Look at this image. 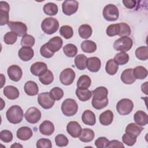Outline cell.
Instances as JSON below:
<instances>
[{
  "instance_id": "cell-57",
  "label": "cell",
  "mask_w": 148,
  "mask_h": 148,
  "mask_svg": "<svg viewBox=\"0 0 148 148\" xmlns=\"http://www.w3.org/2000/svg\"><path fill=\"white\" fill-rule=\"evenodd\" d=\"M147 82H146L141 86V90L146 95H147Z\"/></svg>"
},
{
  "instance_id": "cell-5",
  "label": "cell",
  "mask_w": 148,
  "mask_h": 148,
  "mask_svg": "<svg viewBox=\"0 0 148 148\" xmlns=\"http://www.w3.org/2000/svg\"><path fill=\"white\" fill-rule=\"evenodd\" d=\"M104 18L109 21H114L118 19L119 16V9L113 4H108L105 6L102 11Z\"/></svg>"
},
{
  "instance_id": "cell-43",
  "label": "cell",
  "mask_w": 148,
  "mask_h": 148,
  "mask_svg": "<svg viewBox=\"0 0 148 148\" xmlns=\"http://www.w3.org/2000/svg\"><path fill=\"white\" fill-rule=\"evenodd\" d=\"M35 39L34 36L29 34L24 35L21 40V45L23 47H32L35 44Z\"/></svg>"
},
{
  "instance_id": "cell-36",
  "label": "cell",
  "mask_w": 148,
  "mask_h": 148,
  "mask_svg": "<svg viewBox=\"0 0 148 148\" xmlns=\"http://www.w3.org/2000/svg\"><path fill=\"white\" fill-rule=\"evenodd\" d=\"M147 69L142 66H138L133 69V75L136 79H144L147 76Z\"/></svg>"
},
{
  "instance_id": "cell-2",
  "label": "cell",
  "mask_w": 148,
  "mask_h": 148,
  "mask_svg": "<svg viewBox=\"0 0 148 148\" xmlns=\"http://www.w3.org/2000/svg\"><path fill=\"white\" fill-rule=\"evenodd\" d=\"M59 28L58 21L53 17L45 18L41 23V28L46 34L51 35L55 33Z\"/></svg>"
},
{
  "instance_id": "cell-38",
  "label": "cell",
  "mask_w": 148,
  "mask_h": 148,
  "mask_svg": "<svg viewBox=\"0 0 148 148\" xmlns=\"http://www.w3.org/2000/svg\"><path fill=\"white\" fill-rule=\"evenodd\" d=\"M91 83L90 77L86 75L80 76L77 81V87L79 88H88Z\"/></svg>"
},
{
  "instance_id": "cell-10",
  "label": "cell",
  "mask_w": 148,
  "mask_h": 148,
  "mask_svg": "<svg viewBox=\"0 0 148 148\" xmlns=\"http://www.w3.org/2000/svg\"><path fill=\"white\" fill-rule=\"evenodd\" d=\"M24 117L28 123L35 124L40 120L41 118V112L37 108H30L26 111Z\"/></svg>"
},
{
  "instance_id": "cell-16",
  "label": "cell",
  "mask_w": 148,
  "mask_h": 148,
  "mask_svg": "<svg viewBox=\"0 0 148 148\" xmlns=\"http://www.w3.org/2000/svg\"><path fill=\"white\" fill-rule=\"evenodd\" d=\"M48 48L53 52L58 51L62 46L63 40L60 36H54L51 38L47 43H46Z\"/></svg>"
},
{
  "instance_id": "cell-12",
  "label": "cell",
  "mask_w": 148,
  "mask_h": 148,
  "mask_svg": "<svg viewBox=\"0 0 148 148\" xmlns=\"http://www.w3.org/2000/svg\"><path fill=\"white\" fill-rule=\"evenodd\" d=\"M7 72L9 79L14 82L19 81L23 76L21 68L17 65H10L8 68Z\"/></svg>"
},
{
  "instance_id": "cell-7",
  "label": "cell",
  "mask_w": 148,
  "mask_h": 148,
  "mask_svg": "<svg viewBox=\"0 0 148 148\" xmlns=\"http://www.w3.org/2000/svg\"><path fill=\"white\" fill-rule=\"evenodd\" d=\"M75 71L70 68H67L64 69L60 73V80L61 83L65 86L71 84L75 78Z\"/></svg>"
},
{
  "instance_id": "cell-51",
  "label": "cell",
  "mask_w": 148,
  "mask_h": 148,
  "mask_svg": "<svg viewBox=\"0 0 148 148\" xmlns=\"http://www.w3.org/2000/svg\"><path fill=\"white\" fill-rule=\"evenodd\" d=\"M13 134L9 130H2L0 132V139L5 143H9L13 139Z\"/></svg>"
},
{
  "instance_id": "cell-24",
  "label": "cell",
  "mask_w": 148,
  "mask_h": 148,
  "mask_svg": "<svg viewBox=\"0 0 148 148\" xmlns=\"http://www.w3.org/2000/svg\"><path fill=\"white\" fill-rule=\"evenodd\" d=\"M92 92V94L93 95V99L101 101L107 98L108 91V89L103 86H100L96 88Z\"/></svg>"
},
{
  "instance_id": "cell-1",
  "label": "cell",
  "mask_w": 148,
  "mask_h": 148,
  "mask_svg": "<svg viewBox=\"0 0 148 148\" xmlns=\"http://www.w3.org/2000/svg\"><path fill=\"white\" fill-rule=\"evenodd\" d=\"M6 116L9 123L16 124L22 121L24 117V113L20 106L13 105L6 111Z\"/></svg>"
},
{
  "instance_id": "cell-50",
  "label": "cell",
  "mask_w": 148,
  "mask_h": 148,
  "mask_svg": "<svg viewBox=\"0 0 148 148\" xmlns=\"http://www.w3.org/2000/svg\"><path fill=\"white\" fill-rule=\"evenodd\" d=\"M108 104V98L101 101L95 100V99H92L91 105L96 109L100 110L104 108H105Z\"/></svg>"
},
{
  "instance_id": "cell-54",
  "label": "cell",
  "mask_w": 148,
  "mask_h": 148,
  "mask_svg": "<svg viewBox=\"0 0 148 148\" xmlns=\"http://www.w3.org/2000/svg\"><path fill=\"white\" fill-rule=\"evenodd\" d=\"M109 140L104 136L99 137L95 141V145L98 148H104L107 147V145L109 143Z\"/></svg>"
},
{
  "instance_id": "cell-41",
  "label": "cell",
  "mask_w": 148,
  "mask_h": 148,
  "mask_svg": "<svg viewBox=\"0 0 148 148\" xmlns=\"http://www.w3.org/2000/svg\"><path fill=\"white\" fill-rule=\"evenodd\" d=\"M113 60L119 65H123L128 62L129 56L125 52H120L115 55Z\"/></svg>"
},
{
  "instance_id": "cell-53",
  "label": "cell",
  "mask_w": 148,
  "mask_h": 148,
  "mask_svg": "<svg viewBox=\"0 0 148 148\" xmlns=\"http://www.w3.org/2000/svg\"><path fill=\"white\" fill-rule=\"evenodd\" d=\"M36 146L38 148H51L52 147V143L49 139L41 138L37 141Z\"/></svg>"
},
{
  "instance_id": "cell-48",
  "label": "cell",
  "mask_w": 148,
  "mask_h": 148,
  "mask_svg": "<svg viewBox=\"0 0 148 148\" xmlns=\"http://www.w3.org/2000/svg\"><path fill=\"white\" fill-rule=\"evenodd\" d=\"M136 136L128 134V133H125L123 136H122V140L124 143L127 145V146H133L136 142Z\"/></svg>"
},
{
  "instance_id": "cell-45",
  "label": "cell",
  "mask_w": 148,
  "mask_h": 148,
  "mask_svg": "<svg viewBox=\"0 0 148 148\" xmlns=\"http://www.w3.org/2000/svg\"><path fill=\"white\" fill-rule=\"evenodd\" d=\"M106 32L108 36L110 37L118 35L120 32V25L119 23L109 25L106 28Z\"/></svg>"
},
{
  "instance_id": "cell-22",
  "label": "cell",
  "mask_w": 148,
  "mask_h": 148,
  "mask_svg": "<svg viewBox=\"0 0 148 148\" xmlns=\"http://www.w3.org/2000/svg\"><path fill=\"white\" fill-rule=\"evenodd\" d=\"M24 90L25 94L29 96H35L38 94L39 88L37 84L34 81L27 82L24 87Z\"/></svg>"
},
{
  "instance_id": "cell-13",
  "label": "cell",
  "mask_w": 148,
  "mask_h": 148,
  "mask_svg": "<svg viewBox=\"0 0 148 148\" xmlns=\"http://www.w3.org/2000/svg\"><path fill=\"white\" fill-rule=\"evenodd\" d=\"M10 6L8 2L5 1L0 2V14H1V25L8 24L9 22V12Z\"/></svg>"
},
{
  "instance_id": "cell-21",
  "label": "cell",
  "mask_w": 148,
  "mask_h": 148,
  "mask_svg": "<svg viewBox=\"0 0 148 148\" xmlns=\"http://www.w3.org/2000/svg\"><path fill=\"white\" fill-rule=\"evenodd\" d=\"M82 120L84 124L88 125H94L96 123L94 113L90 110H86L82 114Z\"/></svg>"
},
{
  "instance_id": "cell-18",
  "label": "cell",
  "mask_w": 148,
  "mask_h": 148,
  "mask_svg": "<svg viewBox=\"0 0 148 148\" xmlns=\"http://www.w3.org/2000/svg\"><path fill=\"white\" fill-rule=\"evenodd\" d=\"M40 132L44 135L49 136L53 134L54 131V125L52 122L49 120H45L43 121L39 125Z\"/></svg>"
},
{
  "instance_id": "cell-56",
  "label": "cell",
  "mask_w": 148,
  "mask_h": 148,
  "mask_svg": "<svg viewBox=\"0 0 148 148\" xmlns=\"http://www.w3.org/2000/svg\"><path fill=\"white\" fill-rule=\"evenodd\" d=\"M124 6L128 9H133L135 5L136 1L132 0H123L122 1Z\"/></svg>"
},
{
  "instance_id": "cell-30",
  "label": "cell",
  "mask_w": 148,
  "mask_h": 148,
  "mask_svg": "<svg viewBox=\"0 0 148 148\" xmlns=\"http://www.w3.org/2000/svg\"><path fill=\"white\" fill-rule=\"evenodd\" d=\"M76 95L80 101L84 102L90 99L92 96V92L88 88H77L76 90Z\"/></svg>"
},
{
  "instance_id": "cell-44",
  "label": "cell",
  "mask_w": 148,
  "mask_h": 148,
  "mask_svg": "<svg viewBox=\"0 0 148 148\" xmlns=\"http://www.w3.org/2000/svg\"><path fill=\"white\" fill-rule=\"evenodd\" d=\"M51 97L55 101L60 100L64 96L63 90L58 87L53 88L49 92Z\"/></svg>"
},
{
  "instance_id": "cell-58",
  "label": "cell",
  "mask_w": 148,
  "mask_h": 148,
  "mask_svg": "<svg viewBox=\"0 0 148 148\" xmlns=\"http://www.w3.org/2000/svg\"><path fill=\"white\" fill-rule=\"evenodd\" d=\"M23 147V146H22L21 145H20V144L18 143H14L13 145H12L10 146V147Z\"/></svg>"
},
{
  "instance_id": "cell-28",
  "label": "cell",
  "mask_w": 148,
  "mask_h": 148,
  "mask_svg": "<svg viewBox=\"0 0 148 148\" xmlns=\"http://www.w3.org/2000/svg\"><path fill=\"white\" fill-rule=\"evenodd\" d=\"M95 136V134L93 130L90 128H84L82 130L81 134L79 136L80 141L83 142H90L93 140Z\"/></svg>"
},
{
  "instance_id": "cell-17",
  "label": "cell",
  "mask_w": 148,
  "mask_h": 148,
  "mask_svg": "<svg viewBox=\"0 0 148 148\" xmlns=\"http://www.w3.org/2000/svg\"><path fill=\"white\" fill-rule=\"evenodd\" d=\"M101 62L99 58L96 57L87 58L86 67L88 70L92 72H97L101 68Z\"/></svg>"
},
{
  "instance_id": "cell-55",
  "label": "cell",
  "mask_w": 148,
  "mask_h": 148,
  "mask_svg": "<svg viewBox=\"0 0 148 148\" xmlns=\"http://www.w3.org/2000/svg\"><path fill=\"white\" fill-rule=\"evenodd\" d=\"M107 147H124V145L120 141L117 140H112L111 141H109Z\"/></svg>"
},
{
  "instance_id": "cell-33",
  "label": "cell",
  "mask_w": 148,
  "mask_h": 148,
  "mask_svg": "<svg viewBox=\"0 0 148 148\" xmlns=\"http://www.w3.org/2000/svg\"><path fill=\"white\" fill-rule=\"evenodd\" d=\"M87 57L83 54L76 56L75 58V64L76 68L79 70L85 69L87 65Z\"/></svg>"
},
{
  "instance_id": "cell-3",
  "label": "cell",
  "mask_w": 148,
  "mask_h": 148,
  "mask_svg": "<svg viewBox=\"0 0 148 148\" xmlns=\"http://www.w3.org/2000/svg\"><path fill=\"white\" fill-rule=\"evenodd\" d=\"M61 109L65 116L69 117L74 116L77 113L78 105L73 99L67 98L62 102Z\"/></svg>"
},
{
  "instance_id": "cell-11",
  "label": "cell",
  "mask_w": 148,
  "mask_h": 148,
  "mask_svg": "<svg viewBox=\"0 0 148 148\" xmlns=\"http://www.w3.org/2000/svg\"><path fill=\"white\" fill-rule=\"evenodd\" d=\"M8 25L18 36H23L27 34V27L24 23L21 21H9Z\"/></svg>"
},
{
  "instance_id": "cell-46",
  "label": "cell",
  "mask_w": 148,
  "mask_h": 148,
  "mask_svg": "<svg viewBox=\"0 0 148 148\" xmlns=\"http://www.w3.org/2000/svg\"><path fill=\"white\" fill-rule=\"evenodd\" d=\"M17 39V35L13 31L8 32L5 34L3 37L4 42L7 45L14 44Z\"/></svg>"
},
{
  "instance_id": "cell-8",
  "label": "cell",
  "mask_w": 148,
  "mask_h": 148,
  "mask_svg": "<svg viewBox=\"0 0 148 148\" xmlns=\"http://www.w3.org/2000/svg\"><path fill=\"white\" fill-rule=\"evenodd\" d=\"M38 103L44 109H49L53 107L54 104L55 100H54L49 92H45L40 93L38 96Z\"/></svg>"
},
{
  "instance_id": "cell-23",
  "label": "cell",
  "mask_w": 148,
  "mask_h": 148,
  "mask_svg": "<svg viewBox=\"0 0 148 148\" xmlns=\"http://www.w3.org/2000/svg\"><path fill=\"white\" fill-rule=\"evenodd\" d=\"M4 95L9 99H16L18 98L20 92L18 90L13 86H8L3 88Z\"/></svg>"
},
{
  "instance_id": "cell-19",
  "label": "cell",
  "mask_w": 148,
  "mask_h": 148,
  "mask_svg": "<svg viewBox=\"0 0 148 148\" xmlns=\"http://www.w3.org/2000/svg\"><path fill=\"white\" fill-rule=\"evenodd\" d=\"M33 135L32 130L28 127H22L18 128L16 132L17 138L21 140H27Z\"/></svg>"
},
{
  "instance_id": "cell-29",
  "label": "cell",
  "mask_w": 148,
  "mask_h": 148,
  "mask_svg": "<svg viewBox=\"0 0 148 148\" xmlns=\"http://www.w3.org/2000/svg\"><path fill=\"white\" fill-rule=\"evenodd\" d=\"M143 128L140 125L136 123H131L128 124L126 127L125 132L137 137L140 135V134L143 131Z\"/></svg>"
},
{
  "instance_id": "cell-4",
  "label": "cell",
  "mask_w": 148,
  "mask_h": 148,
  "mask_svg": "<svg viewBox=\"0 0 148 148\" xmlns=\"http://www.w3.org/2000/svg\"><path fill=\"white\" fill-rule=\"evenodd\" d=\"M133 42L128 36H123L117 39L113 43V47L117 51L126 52L129 51L132 47Z\"/></svg>"
},
{
  "instance_id": "cell-27",
  "label": "cell",
  "mask_w": 148,
  "mask_h": 148,
  "mask_svg": "<svg viewBox=\"0 0 148 148\" xmlns=\"http://www.w3.org/2000/svg\"><path fill=\"white\" fill-rule=\"evenodd\" d=\"M134 120L137 124L140 126H145L148 123V116L145 112L138 110L134 114Z\"/></svg>"
},
{
  "instance_id": "cell-20",
  "label": "cell",
  "mask_w": 148,
  "mask_h": 148,
  "mask_svg": "<svg viewBox=\"0 0 148 148\" xmlns=\"http://www.w3.org/2000/svg\"><path fill=\"white\" fill-rule=\"evenodd\" d=\"M34 54L33 49L29 47H22L18 52L19 58L23 61L31 60L34 57Z\"/></svg>"
},
{
  "instance_id": "cell-49",
  "label": "cell",
  "mask_w": 148,
  "mask_h": 148,
  "mask_svg": "<svg viewBox=\"0 0 148 148\" xmlns=\"http://www.w3.org/2000/svg\"><path fill=\"white\" fill-rule=\"evenodd\" d=\"M55 142L57 146L64 147L68 145L69 140L66 136L63 134H58L55 137Z\"/></svg>"
},
{
  "instance_id": "cell-14",
  "label": "cell",
  "mask_w": 148,
  "mask_h": 148,
  "mask_svg": "<svg viewBox=\"0 0 148 148\" xmlns=\"http://www.w3.org/2000/svg\"><path fill=\"white\" fill-rule=\"evenodd\" d=\"M82 130L80 125L77 121H70L66 125L68 133L73 138H78L81 134Z\"/></svg>"
},
{
  "instance_id": "cell-9",
  "label": "cell",
  "mask_w": 148,
  "mask_h": 148,
  "mask_svg": "<svg viewBox=\"0 0 148 148\" xmlns=\"http://www.w3.org/2000/svg\"><path fill=\"white\" fill-rule=\"evenodd\" d=\"M79 2L75 0H66L62 4V12L67 16H71L76 13L78 9Z\"/></svg>"
},
{
  "instance_id": "cell-32",
  "label": "cell",
  "mask_w": 148,
  "mask_h": 148,
  "mask_svg": "<svg viewBox=\"0 0 148 148\" xmlns=\"http://www.w3.org/2000/svg\"><path fill=\"white\" fill-rule=\"evenodd\" d=\"M78 32L82 38L88 39L91 36L92 29L90 25L83 24L79 27Z\"/></svg>"
},
{
  "instance_id": "cell-15",
  "label": "cell",
  "mask_w": 148,
  "mask_h": 148,
  "mask_svg": "<svg viewBox=\"0 0 148 148\" xmlns=\"http://www.w3.org/2000/svg\"><path fill=\"white\" fill-rule=\"evenodd\" d=\"M47 70V66L43 62H36L34 63L30 68V71L32 75L39 76Z\"/></svg>"
},
{
  "instance_id": "cell-35",
  "label": "cell",
  "mask_w": 148,
  "mask_h": 148,
  "mask_svg": "<svg viewBox=\"0 0 148 148\" xmlns=\"http://www.w3.org/2000/svg\"><path fill=\"white\" fill-rule=\"evenodd\" d=\"M43 9L46 14L49 16H54L57 14L58 9L56 3L53 2H48L43 6Z\"/></svg>"
},
{
  "instance_id": "cell-25",
  "label": "cell",
  "mask_w": 148,
  "mask_h": 148,
  "mask_svg": "<svg viewBox=\"0 0 148 148\" xmlns=\"http://www.w3.org/2000/svg\"><path fill=\"white\" fill-rule=\"evenodd\" d=\"M121 81L126 84H131L134 83L136 79L133 75V69L128 68L125 69L121 75Z\"/></svg>"
},
{
  "instance_id": "cell-34",
  "label": "cell",
  "mask_w": 148,
  "mask_h": 148,
  "mask_svg": "<svg viewBox=\"0 0 148 148\" xmlns=\"http://www.w3.org/2000/svg\"><path fill=\"white\" fill-rule=\"evenodd\" d=\"M119 69V65L114 61L113 59L109 60L105 66L106 72L110 75H115Z\"/></svg>"
},
{
  "instance_id": "cell-39",
  "label": "cell",
  "mask_w": 148,
  "mask_h": 148,
  "mask_svg": "<svg viewBox=\"0 0 148 148\" xmlns=\"http://www.w3.org/2000/svg\"><path fill=\"white\" fill-rule=\"evenodd\" d=\"M63 51L68 57H74L77 53V47L72 43H68L63 47Z\"/></svg>"
},
{
  "instance_id": "cell-52",
  "label": "cell",
  "mask_w": 148,
  "mask_h": 148,
  "mask_svg": "<svg viewBox=\"0 0 148 148\" xmlns=\"http://www.w3.org/2000/svg\"><path fill=\"white\" fill-rule=\"evenodd\" d=\"M40 53L41 54L42 56H43L45 58H51L53 56V55L54 54V53L51 51L47 47V44L45 43L44 45H43L40 49Z\"/></svg>"
},
{
  "instance_id": "cell-37",
  "label": "cell",
  "mask_w": 148,
  "mask_h": 148,
  "mask_svg": "<svg viewBox=\"0 0 148 148\" xmlns=\"http://www.w3.org/2000/svg\"><path fill=\"white\" fill-rule=\"evenodd\" d=\"M39 81L44 85H49L51 84L54 80V76L50 70H47L44 73L39 76Z\"/></svg>"
},
{
  "instance_id": "cell-6",
  "label": "cell",
  "mask_w": 148,
  "mask_h": 148,
  "mask_svg": "<svg viewBox=\"0 0 148 148\" xmlns=\"http://www.w3.org/2000/svg\"><path fill=\"white\" fill-rule=\"evenodd\" d=\"M133 108V102L128 98L121 99L116 105V110L120 115H127L130 114L132 112Z\"/></svg>"
},
{
  "instance_id": "cell-26",
  "label": "cell",
  "mask_w": 148,
  "mask_h": 148,
  "mask_svg": "<svg viewBox=\"0 0 148 148\" xmlns=\"http://www.w3.org/2000/svg\"><path fill=\"white\" fill-rule=\"evenodd\" d=\"M113 120V113L110 110H106L102 112L99 117L100 123L103 125H110Z\"/></svg>"
},
{
  "instance_id": "cell-31",
  "label": "cell",
  "mask_w": 148,
  "mask_h": 148,
  "mask_svg": "<svg viewBox=\"0 0 148 148\" xmlns=\"http://www.w3.org/2000/svg\"><path fill=\"white\" fill-rule=\"evenodd\" d=\"M81 49L83 52L87 53H94L97 50L96 43L90 40H86L81 43Z\"/></svg>"
},
{
  "instance_id": "cell-40",
  "label": "cell",
  "mask_w": 148,
  "mask_h": 148,
  "mask_svg": "<svg viewBox=\"0 0 148 148\" xmlns=\"http://www.w3.org/2000/svg\"><path fill=\"white\" fill-rule=\"evenodd\" d=\"M135 56L139 60H147L148 58L147 46H140L138 47L135 50Z\"/></svg>"
},
{
  "instance_id": "cell-42",
  "label": "cell",
  "mask_w": 148,
  "mask_h": 148,
  "mask_svg": "<svg viewBox=\"0 0 148 148\" xmlns=\"http://www.w3.org/2000/svg\"><path fill=\"white\" fill-rule=\"evenodd\" d=\"M60 34L65 39H70L73 35V31L72 28L69 25H63L60 27Z\"/></svg>"
},
{
  "instance_id": "cell-47",
  "label": "cell",
  "mask_w": 148,
  "mask_h": 148,
  "mask_svg": "<svg viewBox=\"0 0 148 148\" xmlns=\"http://www.w3.org/2000/svg\"><path fill=\"white\" fill-rule=\"evenodd\" d=\"M120 25V32L119 34V36L120 37L123 36H128L131 34V29L127 23H119Z\"/></svg>"
}]
</instances>
